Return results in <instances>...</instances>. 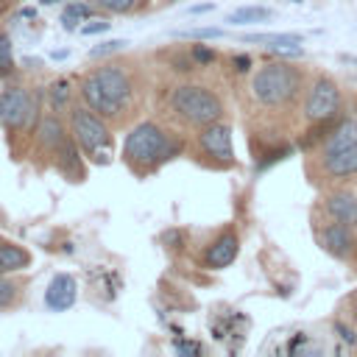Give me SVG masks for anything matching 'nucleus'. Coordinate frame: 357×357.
I'll list each match as a JSON object with an SVG mask.
<instances>
[{
    "label": "nucleus",
    "mask_w": 357,
    "mask_h": 357,
    "mask_svg": "<svg viewBox=\"0 0 357 357\" xmlns=\"http://www.w3.org/2000/svg\"><path fill=\"white\" fill-rule=\"evenodd\" d=\"M131 95H134L131 78L117 64L98 67L95 73L84 75V81H81V98H84V103L89 109H95L98 114H106V117L123 114L126 106L131 103Z\"/></svg>",
    "instance_id": "1"
},
{
    "label": "nucleus",
    "mask_w": 357,
    "mask_h": 357,
    "mask_svg": "<svg viewBox=\"0 0 357 357\" xmlns=\"http://www.w3.org/2000/svg\"><path fill=\"white\" fill-rule=\"evenodd\" d=\"M304 84V75L298 67H290L284 61H271L265 67H259L251 78V95L259 106H287L290 100L298 98Z\"/></svg>",
    "instance_id": "2"
},
{
    "label": "nucleus",
    "mask_w": 357,
    "mask_h": 357,
    "mask_svg": "<svg viewBox=\"0 0 357 357\" xmlns=\"http://www.w3.org/2000/svg\"><path fill=\"white\" fill-rule=\"evenodd\" d=\"M173 153H176L173 139L156 123H148V120L134 126L123 145V156L137 167H153V165L170 159Z\"/></svg>",
    "instance_id": "3"
},
{
    "label": "nucleus",
    "mask_w": 357,
    "mask_h": 357,
    "mask_svg": "<svg viewBox=\"0 0 357 357\" xmlns=\"http://www.w3.org/2000/svg\"><path fill=\"white\" fill-rule=\"evenodd\" d=\"M170 106L190 126H209V123L220 120V114H223L220 98L212 89L201 86V84H181V86H176L170 92Z\"/></svg>",
    "instance_id": "4"
},
{
    "label": "nucleus",
    "mask_w": 357,
    "mask_h": 357,
    "mask_svg": "<svg viewBox=\"0 0 357 357\" xmlns=\"http://www.w3.org/2000/svg\"><path fill=\"white\" fill-rule=\"evenodd\" d=\"M73 139L75 145L95 162V165H106L112 159V134L106 128V123L100 120V114L89 106H75L73 109Z\"/></svg>",
    "instance_id": "5"
},
{
    "label": "nucleus",
    "mask_w": 357,
    "mask_h": 357,
    "mask_svg": "<svg viewBox=\"0 0 357 357\" xmlns=\"http://www.w3.org/2000/svg\"><path fill=\"white\" fill-rule=\"evenodd\" d=\"M337 117H340V89L329 75H318L304 100V120L315 126Z\"/></svg>",
    "instance_id": "6"
},
{
    "label": "nucleus",
    "mask_w": 357,
    "mask_h": 357,
    "mask_svg": "<svg viewBox=\"0 0 357 357\" xmlns=\"http://www.w3.org/2000/svg\"><path fill=\"white\" fill-rule=\"evenodd\" d=\"M318 176L324 181H349L357 176V142L346 145V148H335V151H318Z\"/></svg>",
    "instance_id": "7"
},
{
    "label": "nucleus",
    "mask_w": 357,
    "mask_h": 357,
    "mask_svg": "<svg viewBox=\"0 0 357 357\" xmlns=\"http://www.w3.org/2000/svg\"><path fill=\"white\" fill-rule=\"evenodd\" d=\"M39 134H42V145L45 151L56 153L59 162H61V170L78 176V156H75V148H73V139L67 137L64 126L59 123V117H45L42 126H39Z\"/></svg>",
    "instance_id": "8"
},
{
    "label": "nucleus",
    "mask_w": 357,
    "mask_h": 357,
    "mask_svg": "<svg viewBox=\"0 0 357 357\" xmlns=\"http://www.w3.org/2000/svg\"><path fill=\"white\" fill-rule=\"evenodd\" d=\"M33 100L28 95V89L22 86H8L0 92V123L6 128H28V123L33 120Z\"/></svg>",
    "instance_id": "9"
},
{
    "label": "nucleus",
    "mask_w": 357,
    "mask_h": 357,
    "mask_svg": "<svg viewBox=\"0 0 357 357\" xmlns=\"http://www.w3.org/2000/svg\"><path fill=\"white\" fill-rule=\"evenodd\" d=\"M318 240H321V248L326 254H332L335 259H351L354 248H357V237H354V229L346 226V223H337L329 218V223H324V229L318 231Z\"/></svg>",
    "instance_id": "10"
},
{
    "label": "nucleus",
    "mask_w": 357,
    "mask_h": 357,
    "mask_svg": "<svg viewBox=\"0 0 357 357\" xmlns=\"http://www.w3.org/2000/svg\"><path fill=\"white\" fill-rule=\"evenodd\" d=\"M198 142H201V148H204L212 159H218V162H223V165H231V162H234L231 128H229L226 123L215 120V123H209V126H201Z\"/></svg>",
    "instance_id": "11"
},
{
    "label": "nucleus",
    "mask_w": 357,
    "mask_h": 357,
    "mask_svg": "<svg viewBox=\"0 0 357 357\" xmlns=\"http://www.w3.org/2000/svg\"><path fill=\"white\" fill-rule=\"evenodd\" d=\"M75 296H78V284H75V279L70 273H56L50 279V284L45 287V304L53 312L70 310L75 304Z\"/></svg>",
    "instance_id": "12"
},
{
    "label": "nucleus",
    "mask_w": 357,
    "mask_h": 357,
    "mask_svg": "<svg viewBox=\"0 0 357 357\" xmlns=\"http://www.w3.org/2000/svg\"><path fill=\"white\" fill-rule=\"evenodd\" d=\"M324 212H326V218L357 229V198H354L351 192H346V190L329 192V195L324 198Z\"/></svg>",
    "instance_id": "13"
},
{
    "label": "nucleus",
    "mask_w": 357,
    "mask_h": 357,
    "mask_svg": "<svg viewBox=\"0 0 357 357\" xmlns=\"http://www.w3.org/2000/svg\"><path fill=\"white\" fill-rule=\"evenodd\" d=\"M243 42L265 45L268 50L282 53V56H304V47H301V36L298 33H248V36H243Z\"/></svg>",
    "instance_id": "14"
},
{
    "label": "nucleus",
    "mask_w": 357,
    "mask_h": 357,
    "mask_svg": "<svg viewBox=\"0 0 357 357\" xmlns=\"http://www.w3.org/2000/svg\"><path fill=\"white\" fill-rule=\"evenodd\" d=\"M237 248H240L237 234H234V231H223V234H220V237L206 248V265H209V268H215V271H220V268L231 265V262H234V257H237Z\"/></svg>",
    "instance_id": "15"
},
{
    "label": "nucleus",
    "mask_w": 357,
    "mask_h": 357,
    "mask_svg": "<svg viewBox=\"0 0 357 357\" xmlns=\"http://www.w3.org/2000/svg\"><path fill=\"white\" fill-rule=\"evenodd\" d=\"M28 262H31V254L25 248H20L14 243H0V276L22 271Z\"/></svg>",
    "instance_id": "16"
},
{
    "label": "nucleus",
    "mask_w": 357,
    "mask_h": 357,
    "mask_svg": "<svg viewBox=\"0 0 357 357\" xmlns=\"http://www.w3.org/2000/svg\"><path fill=\"white\" fill-rule=\"evenodd\" d=\"M271 17H273V11L265 6H243L229 14V22L231 25H254V22H268Z\"/></svg>",
    "instance_id": "17"
},
{
    "label": "nucleus",
    "mask_w": 357,
    "mask_h": 357,
    "mask_svg": "<svg viewBox=\"0 0 357 357\" xmlns=\"http://www.w3.org/2000/svg\"><path fill=\"white\" fill-rule=\"evenodd\" d=\"M89 17H92V6L78 3V0H70L67 8H64V14H61V25H64V31H75L78 22L81 20H89Z\"/></svg>",
    "instance_id": "18"
},
{
    "label": "nucleus",
    "mask_w": 357,
    "mask_h": 357,
    "mask_svg": "<svg viewBox=\"0 0 357 357\" xmlns=\"http://www.w3.org/2000/svg\"><path fill=\"white\" fill-rule=\"evenodd\" d=\"M47 100H50V109L53 112H64L70 106V81L67 78L53 81L50 89H47Z\"/></svg>",
    "instance_id": "19"
},
{
    "label": "nucleus",
    "mask_w": 357,
    "mask_h": 357,
    "mask_svg": "<svg viewBox=\"0 0 357 357\" xmlns=\"http://www.w3.org/2000/svg\"><path fill=\"white\" fill-rule=\"evenodd\" d=\"M14 50H11V39L8 33H0V78H8L14 73Z\"/></svg>",
    "instance_id": "20"
},
{
    "label": "nucleus",
    "mask_w": 357,
    "mask_h": 357,
    "mask_svg": "<svg viewBox=\"0 0 357 357\" xmlns=\"http://www.w3.org/2000/svg\"><path fill=\"white\" fill-rule=\"evenodd\" d=\"M92 3L98 8H103V11H112V14H123V11L137 6V0H92Z\"/></svg>",
    "instance_id": "21"
},
{
    "label": "nucleus",
    "mask_w": 357,
    "mask_h": 357,
    "mask_svg": "<svg viewBox=\"0 0 357 357\" xmlns=\"http://www.w3.org/2000/svg\"><path fill=\"white\" fill-rule=\"evenodd\" d=\"M126 45H128L126 39H112V42H103V45L92 47V50H89V56H92V59H100V56H109V53H117V50H123Z\"/></svg>",
    "instance_id": "22"
},
{
    "label": "nucleus",
    "mask_w": 357,
    "mask_h": 357,
    "mask_svg": "<svg viewBox=\"0 0 357 357\" xmlns=\"http://www.w3.org/2000/svg\"><path fill=\"white\" fill-rule=\"evenodd\" d=\"M17 298V284L0 276V307H8Z\"/></svg>",
    "instance_id": "23"
},
{
    "label": "nucleus",
    "mask_w": 357,
    "mask_h": 357,
    "mask_svg": "<svg viewBox=\"0 0 357 357\" xmlns=\"http://www.w3.org/2000/svg\"><path fill=\"white\" fill-rule=\"evenodd\" d=\"M109 28H112V22H106V20H95V22L81 25V33H84V36H95V33H106Z\"/></svg>",
    "instance_id": "24"
},
{
    "label": "nucleus",
    "mask_w": 357,
    "mask_h": 357,
    "mask_svg": "<svg viewBox=\"0 0 357 357\" xmlns=\"http://www.w3.org/2000/svg\"><path fill=\"white\" fill-rule=\"evenodd\" d=\"M181 36H192V39H220L223 31L220 28H195V31H187Z\"/></svg>",
    "instance_id": "25"
},
{
    "label": "nucleus",
    "mask_w": 357,
    "mask_h": 357,
    "mask_svg": "<svg viewBox=\"0 0 357 357\" xmlns=\"http://www.w3.org/2000/svg\"><path fill=\"white\" fill-rule=\"evenodd\" d=\"M192 56H195L201 64H209V61H215V53H212L209 47H204V45H195V47H192Z\"/></svg>",
    "instance_id": "26"
},
{
    "label": "nucleus",
    "mask_w": 357,
    "mask_h": 357,
    "mask_svg": "<svg viewBox=\"0 0 357 357\" xmlns=\"http://www.w3.org/2000/svg\"><path fill=\"white\" fill-rule=\"evenodd\" d=\"M335 332H337V335H340V340H346L349 346H354V343H357V335H354L349 326H343V324H335Z\"/></svg>",
    "instance_id": "27"
},
{
    "label": "nucleus",
    "mask_w": 357,
    "mask_h": 357,
    "mask_svg": "<svg viewBox=\"0 0 357 357\" xmlns=\"http://www.w3.org/2000/svg\"><path fill=\"white\" fill-rule=\"evenodd\" d=\"M231 61H234V70H237V73H245V70L251 67V59H248V56H234Z\"/></svg>",
    "instance_id": "28"
},
{
    "label": "nucleus",
    "mask_w": 357,
    "mask_h": 357,
    "mask_svg": "<svg viewBox=\"0 0 357 357\" xmlns=\"http://www.w3.org/2000/svg\"><path fill=\"white\" fill-rule=\"evenodd\" d=\"M176 351H181V354H198L201 346L198 343H176Z\"/></svg>",
    "instance_id": "29"
},
{
    "label": "nucleus",
    "mask_w": 357,
    "mask_h": 357,
    "mask_svg": "<svg viewBox=\"0 0 357 357\" xmlns=\"http://www.w3.org/2000/svg\"><path fill=\"white\" fill-rule=\"evenodd\" d=\"M215 6L212 3H198V6H190V14H206V11H212Z\"/></svg>",
    "instance_id": "30"
},
{
    "label": "nucleus",
    "mask_w": 357,
    "mask_h": 357,
    "mask_svg": "<svg viewBox=\"0 0 357 357\" xmlns=\"http://www.w3.org/2000/svg\"><path fill=\"white\" fill-rule=\"evenodd\" d=\"M50 56H53V59H67V56H70V50H53Z\"/></svg>",
    "instance_id": "31"
},
{
    "label": "nucleus",
    "mask_w": 357,
    "mask_h": 357,
    "mask_svg": "<svg viewBox=\"0 0 357 357\" xmlns=\"http://www.w3.org/2000/svg\"><path fill=\"white\" fill-rule=\"evenodd\" d=\"M42 3H45V6H53V3H59V0H42Z\"/></svg>",
    "instance_id": "32"
},
{
    "label": "nucleus",
    "mask_w": 357,
    "mask_h": 357,
    "mask_svg": "<svg viewBox=\"0 0 357 357\" xmlns=\"http://www.w3.org/2000/svg\"><path fill=\"white\" fill-rule=\"evenodd\" d=\"M165 3H176V0H165Z\"/></svg>",
    "instance_id": "33"
},
{
    "label": "nucleus",
    "mask_w": 357,
    "mask_h": 357,
    "mask_svg": "<svg viewBox=\"0 0 357 357\" xmlns=\"http://www.w3.org/2000/svg\"><path fill=\"white\" fill-rule=\"evenodd\" d=\"M293 3H301V0H293Z\"/></svg>",
    "instance_id": "34"
},
{
    "label": "nucleus",
    "mask_w": 357,
    "mask_h": 357,
    "mask_svg": "<svg viewBox=\"0 0 357 357\" xmlns=\"http://www.w3.org/2000/svg\"><path fill=\"white\" fill-rule=\"evenodd\" d=\"M6 3H14V0H6Z\"/></svg>",
    "instance_id": "35"
},
{
    "label": "nucleus",
    "mask_w": 357,
    "mask_h": 357,
    "mask_svg": "<svg viewBox=\"0 0 357 357\" xmlns=\"http://www.w3.org/2000/svg\"><path fill=\"white\" fill-rule=\"evenodd\" d=\"M354 318H357V315H354Z\"/></svg>",
    "instance_id": "36"
}]
</instances>
